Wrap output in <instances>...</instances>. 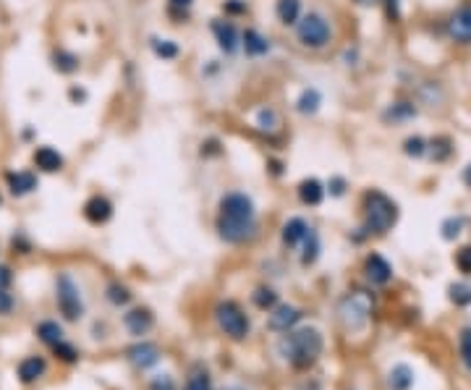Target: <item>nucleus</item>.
<instances>
[{
    "label": "nucleus",
    "mask_w": 471,
    "mask_h": 390,
    "mask_svg": "<svg viewBox=\"0 0 471 390\" xmlns=\"http://www.w3.org/2000/svg\"><path fill=\"white\" fill-rule=\"evenodd\" d=\"M37 335H39V341L50 343V346H58L63 341V328H60L58 322H39V328H37Z\"/></svg>",
    "instance_id": "nucleus-24"
},
{
    "label": "nucleus",
    "mask_w": 471,
    "mask_h": 390,
    "mask_svg": "<svg viewBox=\"0 0 471 390\" xmlns=\"http://www.w3.org/2000/svg\"><path fill=\"white\" fill-rule=\"evenodd\" d=\"M152 50H154V55L163 60H173V58H178V53H181L173 39H152Z\"/></svg>",
    "instance_id": "nucleus-26"
},
{
    "label": "nucleus",
    "mask_w": 471,
    "mask_h": 390,
    "mask_svg": "<svg viewBox=\"0 0 471 390\" xmlns=\"http://www.w3.org/2000/svg\"><path fill=\"white\" fill-rule=\"evenodd\" d=\"M186 390H212L207 372H197V375H191L188 382H186Z\"/></svg>",
    "instance_id": "nucleus-37"
},
{
    "label": "nucleus",
    "mask_w": 471,
    "mask_h": 390,
    "mask_svg": "<svg viewBox=\"0 0 471 390\" xmlns=\"http://www.w3.org/2000/svg\"><path fill=\"white\" fill-rule=\"evenodd\" d=\"M35 166L39 170H45V173H55V170L63 168V157L53 147H39L35 152Z\"/></svg>",
    "instance_id": "nucleus-18"
},
{
    "label": "nucleus",
    "mask_w": 471,
    "mask_h": 390,
    "mask_svg": "<svg viewBox=\"0 0 471 390\" xmlns=\"http://www.w3.org/2000/svg\"><path fill=\"white\" fill-rule=\"evenodd\" d=\"M388 16L390 19H398V0H388Z\"/></svg>",
    "instance_id": "nucleus-45"
},
{
    "label": "nucleus",
    "mask_w": 471,
    "mask_h": 390,
    "mask_svg": "<svg viewBox=\"0 0 471 390\" xmlns=\"http://www.w3.org/2000/svg\"><path fill=\"white\" fill-rule=\"evenodd\" d=\"M8 283H11V270L0 265V288H6Z\"/></svg>",
    "instance_id": "nucleus-44"
},
{
    "label": "nucleus",
    "mask_w": 471,
    "mask_h": 390,
    "mask_svg": "<svg viewBox=\"0 0 471 390\" xmlns=\"http://www.w3.org/2000/svg\"><path fill=\"white\" fill-rule=\"evenodd\" d=\"M416 116V107L409 105V103H396V105H390L385 110V121H393V123H398V121H409Z\"/></svg>",
    "instance_id": "nucleus-25"
},
{
    "label": "nucleus",
    "mask_w": 471,
    "mask_h": 390,
    "mask_svg": "<svg viewBox=\"0 0 471 390\" xmlns=\"http://www.w3.org/2000/svg\"><path fill=\"white\" fill-rule=\"evenodd\" d=\"M84 218L94 225L107 223V220L113 218V204H110V200H105V197L97 194V197L87 200V204H84Z\"/></svg>",
    "instance_id": "nucleus-10"
},
{
    "label": "nucleus",
    "mask_w": 471,
    "mask_h": 390,
    "mask_svg": "<svg viewBox=\"0 0 471 390\" xmlns=\"http://www.w3.org/2000/svg\"><path fill=\"white\" fill-rule=\"evenodd\" d=\"M13 309V299L6 288H0V314H8Z\"/></svg>",
    "instance_id": "nucleus-41"
},
{
    "label": "nucleus",
    "mask_w": 471,
    "mask_h": 390,
    "mask_svg": "<svg viewBox=\"0 0 471 390\" xmlns=\"http://www.w3.org/2000/svg\"><path fill=\"white\" fill-rule=\"evenodd\" d=\"M53 348H55V354H58L60 359H63V362H76V351L71 348L69 343H63V341H60L58 346H53Z\"/></svg>",
    "instance_id": "nucleus-39"
},
{
    "label": "nucleus",
    "mask_w": 471,
    "mask_h": 390,
    "mask_svg": "<svg viewBox=\"0 0 471 390\" xmlns=\"http://www.w3.org/2000/svg\"><path fill=\"white\" fill-rule=\"evenodd\" d=\"M463 181H466V186H471V166L463 170Z\"/></svg>",
    "instance_id": "nucleus-47"
},
{
    "label": "nucleus",
    "mask_w": 471,
    "mask_h": 390,
    "mask_svg": "<svg viewBox=\"0 0 471 390\" xmlns=\"http://www.w3.org/2000/svg\"><path fill=\"white\" fill-rule=\"evenodd\" d=\"M369 314H372V301L362 291L346 296L341 301V319L348 330H362L366 325V319H369Z\"/></svg>",
    "instance_id": "nucleus-6"
},
{
    "label": "nucleus",
    "mask_w": 471,
    "mask_h": 390,
    "mask_svg": "<svg viewBox=\"0 0 471 390\" xmlns=\"http://www.w3.org/2000/svg\"><path fill=\"white\" fill-rule=\"evenodd\" d=\"M257 126L262 131H275L278 129V113L272 107H262L257 113Z\"/></svg>",
    "instance_id": "nucleus-30"
},
{
    "label": "nucleus",
    "mask_w": 471,
    "mask_h": 390,
    "mask_svg": "<svg viewBox=\"0 0 471 390\" xmlns=\"http://www.w3.org/2000/svg\"><path fill=\"white\" fill-rule=\"evenodd\" d=\"M403 152L409 154V157H422L427 152V142H424L422 136H409L403 142Z\"/></svg>",
    "instance_id": "nucleus-33"
},
{
    "label": "nucleus",
    "mask_w": 471,
    "mask_h": 390,
    "mask_svg": "<svg viewBox=\"0 0 471 390\" xmlns=\"http://www.w3.org/2000/svg\"><path fill=\"white\" fill-rule=\"evenodd\" d=\"M129 359L134 366H141V369H147V366L157 364V359H160V348L154 346V343H136L134 348H129Z\"/></svg>",
    "instance_id": "nucleus-12"
},
{
    "label": "nucleus",
    "mask_w": 471,
    "mask_h": 390,
    "mask_svg": "<svg viewBox=\"0 0 471 390\" xmlns=\"http://www.w3.org/2000/svg\"><path fill=\"white\" fill-rule=\"evenodd\" d=\"M450 139L447 136H437V139H432V157H435L437 163H443V160H447L450 157Z\"/></svg>",
    "instance_id": "nucleus-31"
},
{
    "label": "nucleus",
    "mask_w": 471,
    "mask_h": 390,
    "mask_svg": "<svg viewBox=\"0 0 471 390\" xmlns=\"http://www.w3.org/2000/svg\"><path fill=\"white\" fill-rule=\"evenodd\" d=\"M107 299H110L113 304H126V301L131 299V294H129V288H126V285L113 283L110 288H107Z\"/></svg>",
    "instance_id": "nucleus-34"
},
{
    "label": "nucleus",
    "mask_w": 471,
    "mask_h": 390,
    "mask_svg": "<svg viewBox=\"0 0 471 390\" xmlns=\"http://www.w3.org/2000/svg\"><path fill=\"white\" fill-rule=\"evenodd\" d=\"M217 231L228 244H244L257 233L254 220V202L241 191H231L220 200V218Z\"/></svg>",
    "instance_id": "nucleus-1"
},
{
    "label": "nucleus",
    "mask_w": 471,
    "mask_h": 390,
    "mask_svg": "<svg viewBox=\"0 0 471 390\" xmlns=\"http://www.w3.org/2000/svg\"><path fill=\"white\" fill-rule=\"evenodd\" d=\"M319 105H322V95H319L317 89H304L301 97H299V103H296V110L301 116H312V113L319 110Z\"/></svg>",
    "instance_id": "nucleus-22"
},
{
    "label": "nucleus",
    "mask_w": 471,
    "mask_h": 390,
    "mask_svg": "<svg viewBox=\"0 0 471 390\" xmlns=\"http://www.w3.org/2000/svg\"><path fill=\"white\" fill-rule=\"evenodd\" d=\"M215 319H217L220 330H223L225 335H231L233 341L247 338L249 319H247V314L241 312V307H238L236 301H220V304H217V309H215Z\"/></svg>",
    "instance_id": "nucleus-5"
},
{
    "label": "nucleus",
    "mask_w": 471,
    "mask_h": 390,
    "mask_svg": "<svg viewBox=\"0 0 471 390\" xmlns=\"http://www.w3.org/2000/svg\"><path fill=\"white\" fill-rule=\"evenodd\" d=\"M275 13H278L281 24H285V26L299 24V19H301V0H278Z\"/></svg>",
    "instance_id": "nucleus-19"
},
{
    "label": "nucleus",
    "mask_w": 471,
    "mask_h": 390,
    "mask_svg": "<svg viewBox=\"0 0 471 390\" xmlns=\"http://www.w3.org/2000/svg\"><path fill=\"white\" fill-rule=\"evenodd\" d=\"M123 322H126V328H129L134 335H144V333L152 330V325H154L150 309H131L129 314L123 317Z\"/></svg>",
    "instance_id": "nucleus-15"
},
{
    "label": "nucleus",
    "mask_w": 471,
    "mask_h": 390,
    "mask_svg": "<svg viewBox=\"0 0 471 390\" xmlns=\"http://www.w3.org/2000/svg\"><path fill=\"white\" fill-rule=\"evenodd\" d=\"M225 11L244 13V11H247V6H244V3H238V0H228V3H225Z\"/></svg>",
    "instance_id": "nucleus-43"
},
{
    "label": "nucleus",
    "mask_w": 471,
    "mask_h": 390,
    "mask_svg": "<svg viewBox=\"0 0 471 390\" xmlns=\"http://www.w3.org/2000/svg\"><path fill=\"white\" fill-rule=\"evenodd\" d=\"M461 218H447L445 223H443V238H445V241H453V238L459 236L461 233Z\"/></svg>",
    "instance_id": "nucleus-35"
},
{
    "label": "nucleus",
    "mask_w": 471,
    "mask_h": 390,
    "mask_svg": "<svg viewBox=\"0 0 471 390\" xmlns=\"http://www.w3.org/2000/svg\"><path fill=\"white\" fill-rule=\"evenodd\" d=\"M152 390H176V385L168 375H160V378L152 380Z\"/></svg>",
    "instance_id": "nucleus-40"
},
{
    "label": "nucleus",
    "mask_w": 471,
    "mask_h": 390,
    "mask_svg": "<svg viewBox=\"0 0 471 390\" xmlns=\"http://www.w3.org/2000/svg\"><path fill=\"white\" fill-rule=\"evenodd\" d=\"M304 241H306V247H304V257H301V262H304V265H312L319 254V236L314 231H309Z\"/></svg>",
    "instance_id": "nucleus-29"
},
{
    "label": "nucleus",
    "mask_w": 471,
    "mask_h": 390,
    "mask_svg": "<svg viewBox=\"0 0 471 390\" xmlns=\"http://www.w3.org/2000/svg\"><path fill=\"white\" fill-rule=\"evenodd\" d=\"M58 309L60 314L66 319H79L84 314V304H82V296H79V288L76 283L71 281L69 275H60L58 278Z\"/></svg>",
    "instance_id": "nucleus-7"
},
{
    "label": "nucleus",
    "mask_w": 471,
    "mask_h": 390,
    "mask_svg": "<svg viewBox=\"0 0 471 390\" xmlns=\"http://www.w3.org/2000/svg\"><path fill=\"white\" fill-rule=\"evenodd\" d=\"M450 301L456 307H469L471 304V285L469 283H453L450 285Z\"/></svg>",
    "instance_id": "nucleus-28"
},
{
    "label": "nucleus",
    "mask_w": 471,
    "mask_h": 390,
    "mask_svg": "<svg viewBox=\"0 0 471 390\" xmlns=\"http://www.w3.org/2000/svg\"><path fill=\"white\" fill-rule=\"evenodd\" d=\"M53 60H55V69H58L60 73H73L79 69V58L66 53V50H58V53L53 55Z\"/></svg>",
    "instance_id": "nucleus-27"
},
{
    "label": "nucleus",
    "mask_w": 471,
    "mask_h": 390,
    "mask_svg": "<svg viewBox=\"0 0 471 390\" xmlns=\"http://www.w3.org/2000/svg\"><path fill=\"white\" fill-rule=\"evenodd\" d=\"M398 220V204L382 191H369L364 197V228L369 233H388Z\"/></svg>",
    "instance_id": "nucleus-3"
},
{
    "label": "nucleus",
    "mask_w": 471,
    "mask_h": 390,
    "mask_svg": "<svg viewBox=\"0 0 471 390\" xmlns=\"http://www.w3.org/2000/svg\"><path fill=\"white\" fill-rule=\"evenodd\" d=\"M45 375V359H39V356H29V359H24L21 364H19V378L21 382H35Z\"/></svg>",
    "instance_id": "nucleus-20"
},
{
    "label": "nucleus",
    "mask_w": 471,
    "mask_h": 390,
    "mask_svg": "<svg viewBox=\"0 0 471 390\" xmlns=\"http://www.w3.org/2000/svg\"><path fill=\"white\" fill-rule=\"evenodd\" d=\"M281 351L283 356L294 366H299V369L312 366L319 359V354H322V335H319L314 328L296 330L281 343Z\"/></svg>",
    "instance_id": "nucleus-2"
},
{
    "label": "nucleus",
    "mask_w": 471,
    "mask_h": 390,
    "mask_svg": "<svg viewBox=\"0 0 471 390\" xmlns=\"http://www.w3.org/2000/svg\"><path fill=\"white\" fill-rule=\"evenodd\" d=\"M309 231H312V228L306 225V220L291 218L288 223L283 225V244H285V247H299V241H304Z\"/></svg>",
    "instance_id": "nucleus-16"
},
{
    "label": "nucleus",
    "mask_w": 471,
    "mask_h": 390,
    "mask_svg": "<svg viewBox=\"0 0 471 390\" xmlns=\"http://www.w3.org/2000/svg\"><path fill=\"white\" fill-rule=\"evenodd\" d=\"M456 267H459L463 275H471V247L459 249V254H456Z\"/></svg>",
    "instance_id": "nucleus-36"
},
{
    "label": "nucleus",
    "mask_w": 471,
    "mask_h": 390,
    "mask_svg": "<svg viewBox=\"0 0 471 390\" xmlns=\"http://www.w3.org/2000/svg\"><path fill=\"white\" fill-rule=\"evenodd\" d=\"M301 319V312L296 307H291V304H283V307H278L275 312L270 314V330H288V328H294L296 322Z\"/></svg>",
    "instance_id": "nucleus-13"
},
{
    "label": "nucleus",
    "mask_w": 471,
    "mask_h": 390,
    "mask_svg": "<svg viewBox=\"0 0 471 390\" xmlns=\"http://www.w3.org/2000/svg\"><path fill=\"white\" fill-rule=\"evenodd\" d=\"M241 45H244L247 55H251V58H259V55H265V53L270 50L267 37H262L257 29H247V32L241 35Z\"/></svg>",
    "instance_id": "nucleus-17"
},
{
    "label": "nucleus",
    "mask_w": 471,
    "mask_h": 390,
    "mask_svg": "<svg viewBox=\"0 0 471 390\" xmlns=\"http://www.w3.org/2000/svg\"><path fill=\"white\" fill-rule=\"evenodd\" d=\"M254 304L259 309H272L278 304V294L272 291V288H259L257 294H254Z\"/></svg>",
    "instance_id": "nucleus-32"
},
{
    "label": "nucleus",
    "mask_w": 471,
    "mask_h": 390,
    "mask_svg": "<svg viewBox=\"0 0 471 390\" xmlns=\"http://www.w3.org/2000/svg\"><path fill=\"white\" fill-rule=\"evenodd\" d=\"M356 3H362V6H372L375 0H356Z\"/></svg>",
    "instance_id": "nucleus-48"
},
{
    "label": "nucleus",
    "mask_w": 471,
    "mask_h": 390,
    "mask_svg": "<svg viewBox=\"0 0 471 390\" xmlns=\"http://www.w3.org/2000/svg\"><path fill=\"white\" fill-rule=\"evenodd\" d=\"M343 191H346V181H343V178H330V194H332V197H341Z\"/></svg>",
    "instance_id": "nucleus-42"
},
{
    "label": "nucleus",
    "mask_w": 471,
    "mask_h": 390,
    "mask_svg": "<svg viewBox=\"0 0 471 390\" xmlns=\"http://www.w3.org/2000/svg\"><path fill=\"white\" fill-rule=\"evenodd\" d=\"M447 35H450V39L461 42V45L471 42V6H463V8H459V11L450 16Z\"/></svg>",
    "instance_id": "nucleus-8"
},
{
    "label": "nucleus",
    "mask_w": 471,
    "mask_h": 390,
    "mask_svg": "<svg viewBox=\"0 0 471 390\" xmlns=\"http://www.w3.org/2000/svg\"><path fill=\"white\" fill-rule=\"evenodd\" d=\"M191 3H194V0H170V6H173V8H181V11H186Z\"/></svg>",
    "instance_id": "nucleus-46"
},
{
    "label": "nucleus",
    "mask_w": 471,
    "mask_h": 390,
    "mask_svg": "<svg viewBox=\"0 0 471 390\" xmlns=\"http://www.w3.org/2000/svg\"><path fill=\"white\" fill-rule=\"evenodd\" d=\"M299 200L304 202L306 207H317L325 200V186L319 184L317 178H304L299 184Z\"/></svg>",
    "instance_id": "nucleus-14"
},
{
    "label": "nucleus",
    "mask_w": 471,
    "mask_h": 390,
    "mask_svg": "<svg viewBox=\"0 0 471 390\" xmlns=\"http://www.w3.org/2000/svg\"><path fill=\"white\" fill-rule=\"evenodd\" d=\"M364 272L375 285H385L390 283V278H393V267H390L388 260L380 257V254H369V257H366Z\"/></svg>",
    "instance_id": "nucleus-9"
},
{
    "label": "nucleus",
    "mask_w": 471,
    "mask_h": 390,
    "mask_svg": "<svg viewBox=\"0 0 471 390\" xmlns=\"http://www.w3.org/2000/svg\"><path fill=\"white\" fill-rule=\"evenodd\" d=\"M414 382V372L406 364H398L390 369V388L393 390H409Z\"/></svg>",
    "instance_id": "nucleus-23"
},
{
    "label": "nucleus",
    "mask_w": 471,
    "mask_h": 390,
    "mask_svg": "<svg viewBox=\"0 0 471 390\" xmlns=\"http://www.w3.org/2000/svg\"><path fill=\"white\" fill-rule=\"evenodd\" d=\"M461 356H463V364L469 366L471 372V328L461 333Z\"/></svg>",
    "instance_id": "nucleus-38"
},
{
    "label": "nucleus",
    "mask_w": 471,
    "mask_h": 390,
    "mask_svg": "<svg viewBox=\"0 0 471 390\" xmlns=\"http://www.w3.org/2000/svg\"><path fill=\"white\" fill-rule=\"evenodd\" d=\"M8 186H11V194L21 197V194H29L32 189H37V178L32 173H8Z\"/></svg>",
    "instance_id": "nucleus-21"
},
{
    "label": "nucleus",
    "mask_w": 471,
    "mask_h": 390,
    "mask_svg": "<svg viewBox=\"0 0 471 390\" xmlns=\"http://www.w3.org/2000/svg\"><path fill=\"white\" fill-rule=\"evenodd\" d=\"M212 35L217 39V45L223 53H236L238 50V32H236V26L231 21H212Z\"/></svg>",
    "instance_id": "nucleus-11"
},
{
    "label": "nucleus",
    "mask_w": 471,
    "mask_h": 390,
    "mask_svg": "<svg viewBox=\"0 0 471 390\" xmlns=\"http://www.w3.org/2000/svg\"><path fill=\"white\" fill-rule=\"evenodd\" d=\"M296 37H299V42L304 45V48H312V50H319L325 48L330 42V24L328 19L322 16V13H306L304 19H299V24H296Z\"/></svg>",
    "instance_id": "nucleus-4"
}]
</instances>
